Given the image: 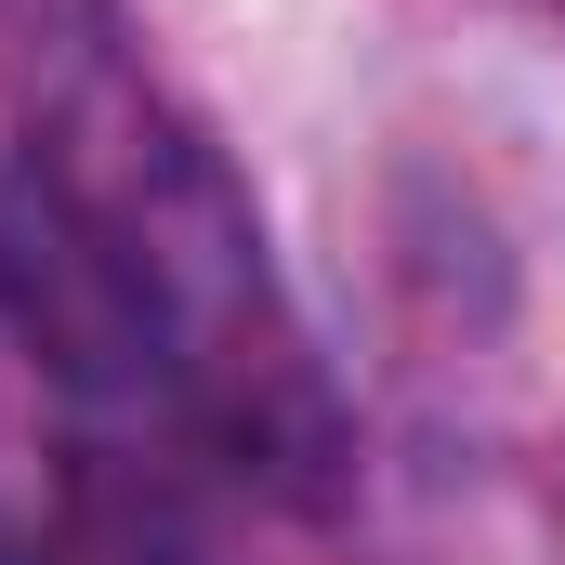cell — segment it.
Here are the masks:
<instances>
[{"mask_svg":"<svg viewBox=\"0 0 565 565\" xmlns=\"http://www.w3.org/2000/svg\"><path fill=\"white\" fill-rule=\"evenodd\" d=\"M0 329L66 395H171L158 382V302H145L132 224L93 184V158H66L40 132L0 158Z\"/></svg>","mask_w":565,"mask_h":565,"instance_id":"cell-2","label":"cell"},{"mask_svg":"<svg viewBox=\"0 0 565 565\" xmlns=\"http://www.w3.org/2000/svg\"><path fill=\"white\" fill-rule=\"evenodd\" d=\"M132 224L145 302H158V382L171 408L211 434L237 473H264L277 500H329L342 473V408H329V369L289 316L277 264H264V224L250 198L211 171V145L132 119L119 132V171H93Z\"/></svg>","mask_w":565,"mask_h":565,"instance_id":"cell-1","label":"cell"}]
</instances>
